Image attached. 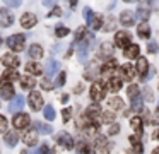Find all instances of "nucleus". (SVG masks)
Segmentation results:
<instances>
[{
	"instance_id": "obj_1",
	"label": "nucleus",
	"mask_w": 159,
	"mask_h": 154,
	"mask_svg": "<svg viewBox=\"0 0 159 154\" xmlns=\"http://www.w3.org/2000/svg\"><path fill=\"white\" fill-rule=\"evenodd\" d=\"M24 43H26V36L24 34H12L7 40V46L14 51H22L24 50Z\"/></svg>"
},
{
	"instance_id": "obj_2",
	"label": "nucleus",
	"mask_w": 159,
	"mask_h": 154,
	"mask_svg": "<svg viewBox=\"0 0 159 154\" xmlns=\"http://www.w3.org/2000/svg\"><path fill=\"white\" fill-rule=\"evenodd\" d=\"M116 68H118V60L111 58V60H108L106 63H103V67H101V74H103L104 77H108V79L116 77Z\"/></svg>"
},
{
	"instance_id": "obj_3",
	"label": "nucleus",
	"mask_w": 159,
	"mask_h": 154,
	"mask_svg": "<svg viewBox=\"0 0 159 154\" xmlns=\"http://www.w3.org/2000/svg\"><path fill=\"white\" fill-rule=\"evenodd\" d=\"M91 99H93L94 103L101 101V99H104V94H106V91H104V86L101 84V82H94L93 86H91Z\"/></svg>"
},
{
	"instance_id": "obj_4",
	"label": "nucleus",
	"mask_w": 159,
	"mask_h": 154,
	"mask_svg": "<svg viewBox=\"0 0 159 154\" xmlns=\"http://www.w3.org/2000/svg\"><path fill=\"white\" fill-rule=\"evenodd\" d=\"M31 123V116L26 115V113H16L14 118H12V125H14V128H26V127Z\"/></svg>"
},
{
	"instance_id": "obj_5",
	"label": "nucleus",
	"mask_w": 159,
	"mask_h": 154,
	"mask_svg": "<svg viewBox=\"0 0 159 154\" xmlns=\"http://www.w3.org/2000/svg\"><path fill=\"white\" fill-rule=\"evenodd\" d=\"M93 34H87L86 36V40L84 41H80V44H79V50H77V55H79V60L80 62H86L87 60V51H89V43L93 41Z\"/></svg>"
},
{
	"instance_id": "obj_6",
	"label": "nucleus",
	"mask_w": 159,
	"mask_h": 154,
	"mask_svg": "<svg viewBox=\"0 0 159 154\" xmlns=\"http://www.w3.org/2000/svg\"><path fill=\"white\" fill-rule=\"evenodd\" d=\"M115 43H116V46H120V48L130 46V44H132L130 33H127V31H118L116 36H115Z\"/></svg>"
},
{
	"instance_id": "obj_7",
	"label": "nucleus",
	"mask_w": 159,
	"mask_h": 154,
	"mask_svg": "<svg viewBox=\"0 0 159 154\" xmlns=\"http://www.w3.org/2000/svg\"><path fill=\"white\" fill-rule=\"evenodd\" d=\"M98 57L103 58V60H111L113 58V44L104 41L99 44V51H98Z\"/></svg>"
},
{
	"instance_id": "obj_8",
	"label": "nucleus",
	"mask_w": 159,
	"mask_h": 154,
	"mask_svg": "<svg viewBox=\"0 0 159 154\" xmlns=\"http://www.w3.org/2000/svg\"><path fill=\"white\" fill-rule=\"evenodd\" d=\"M12 24H14V14L9 9H0V26L11 27Z\"/></svg>"
},
{
	"instance_id": "obj_9",
	"label": "nucleus",
	"mask_w": 159,
	"mask_h": 154,
	"mask_svg": "<svg viewBox=\"0 0 159 154\" xmlns=\"http://www.w3.org/2000/svg\"><path fill=\"white\" fill-rule=\"evenodd\" d=\"M86 120H87V123H93V122H96V118H99L101 116V108H99V105H91L89 108L86 110Z\"/></svg>"
},
{
	"instance_id": "obj_10",
	"label": "nucleus",
	"mask_w": 159,
	"mask_h": 154,
	"mask_svg": "<svg viewBox=\"0 0 159 154\" xmlns=\"http://www.w3.org/2000/svg\"><path fill=\"white\" fill-rule=\"evenodd\" d=\"M137 72H139V75H140L142 81L149 79L147 77V75H149V62L145 60V58L139 57V60H137Z\"/></svg>"
},
{
	"instance_id": "obj_11",
	"label": "nucleus",
	"mask_w": 159,
	"mask_h": 154,
	"mask_svg": "<svg viewBox=\"0 0 159 154\" xmlns=\"http://www.w3.org/2000/svg\"><path fill=\"white\" fill-rule=\"evenodd\" d=\"M57 142L62 147H65V149H74V139H72V135H69L67 132L58 133V135H57Z\"/></svg>"
},
{
	"instance_id": "obj_12",
	"label": "nucleus",
	"mask_w": 159,
	"mask_h": 154,
	"mask_svg": "<svg viewBox=\"0 0 159 154\" xmlns=\"http://www.w3.org/2000/svg\"><path fill=\"white\" fill-rule=\"evenodd\" d=\"M29 105H31V108L34 110V111H39V110H41L43 98L38 91H31V94H29Z\"/></svg>"
},
{
	"instance_id": "obj_13",
	"label": "nucleus",
	"mask_w": 159,
	"mask_h": 154,
	"mask_svg": "<svg viewBox=\"0 0 159 154\" xmlns=\"http://www.w3.org/2000/svg\"><path fill=\"white\" fill-rule=\"evenodd\" d=\"M134 77H135V68L132 67V63H125L123 67L120 68V79H121V81H128V82H130Z\"/></svg>"
},
{
	"instance_id": "obj_14",
	"label": "nucleus",
	"mask_w": 159,
	"mask_h": 154,
	"mask_svg": "<svg viewBox=\"0 0 159 154\" xmlns=\"http://www.w3.org/2000/svg\"><path fill=\"white\" fill-rule=\"evenodd\" d=\"M36 22H38V19H36V16L31 14V12L24 14V16L21 17V26L24 27V29H31V27H34Z\"/></svg>"
},
{
	"instance_id": "obj_15",
	"label": "nucleus",
	"mask_w": 159,
	"mask_h": 154,
	"mask_svg": "<svg viewBox=\"0 0 159 154\" xmlns=\"http://www.w3.org/2000/svg\"><path fill=\"white\" fill-rule=\"evenodd\" d=\"M99 72H101V68L98 67L96 62H93V63L86 68V72H84V79H87V81H94V79L98 77V74H99Z\"/></svg>"
},
{
	"instance_id": "obj_16",
	"label": "nucleus",
	"mask_w": 159,
	"mask_h": 154,
	"mask_svg": "<svg viewBox=\"0 0 159 154\" xmlns=\"http://www.w3.org/2000/svg\"><path fill=\"white\" fill-rule=\"evenodd\" d=\"M22 106H24V96L16 94L14 98H12L11 106H9V111H11V113H17L19 110H22Z\"/></svg>"
},
{
	"instance_id": "obj_17",
	"label": "nucleus",
	"mask_w": 159,
	"mask_h": 154,
	"mask_svg": "<svg viewBox=\"0 0 159 154\" xmlns=\"http://www.w3.org/2000/svg\"><path fill=\"white\" fill-rule=\"evenodd\" d=\"M22 142L29 147L36 146V144H38V132H36V130H28V132L22 135Z\"/></svg>"
},
{
	"instance_id": "obj_18",
	"label": "nucleus",
	"mask_w": 159,
	"mask_h": 154,
	"mask_svg": "<svg viewBox=\"0 0 159 154\" xmlns=\"http://www.w3.org/2000/svg\"><path fill=\"white\" fill-rule=\"evenodd\" d=\"M2 63H4L5 67H17V65L21 63V60H19L14 53H5V55H2Z\"/></svg>"
},
{
	"instance_id": "obj_19",
	"label": "nucleus",
	"mask_w": 159,
	"mask_h": 154,
	"mask_svg": "<svg viewBox=\"0 0 159 154\" xmlns=\"http://www.w3.org/2000/svg\"><path fill=\"white\" fill-rule=\"evenodd\" d=\"M135 22V16L130 12V10H123V12L120 14V24L121 26H134Z\"/></svg>"
},
{
	"instance_id": "obj_20",
	"label": "nucleus",
	"mask_w": 159,
	"mask_h": 154,
	"mask_svg": "<svg viewBox=\"0 0 159 154\" xmlns=\"http://www.w3.org/2000/svg\"><path fill=\"white\" fill-rule=\"evenodd\" d=\"M17 79H21V75H19L17 72H14V70H7V72L4 74V77L0 79V84H4V86H11V82L17 81Z\"/></svg>"
},
{
	"instance_id": "obj_21",
	"label": "nucleus",
	"mask_w": 159,
	"mask_h": 154,
	"mask_svg": "<svg viewBox=\"0 0 159 154\" xmlns=\"http://www.w3.org/2000/svg\"><path fill=\"white\" fill-rule=\"evenodd\" d=\"M139 53H140V48H139V44H130V46L125 48V58H128V60L139 58Z\"/></svg>"
},
{
	"instance_id": "obj_22",
	"label": "nucleus",
	"mask_w": 159,
	"mask_h": 154,
	"mask_svg": "<svg viewBox=\"0 0 159 154\" xmlns=\"http://www.w3.org/2000/svg\"><path fill=\"white\" fill-rule=\"evenodd\" d=\"M130 125H132V128L135 130V135L140 137L142 135V125H144V120H142L140 116H134V118H130Z\"/></svg>"
},
{
	"instance_id": "obj_23",
	"label": "nucleus",
	"mask_w": 159,
	"mask_h": 154,
	"mask_svg": "<svg viewBox=\"0 0 159 154\" xmlns=\"http://www.w3.org/2000/svg\"><path fill=\"white\" fill-rule=\"evenodd\" d=\"M130 144H132V151H134L135 154L144 152V147H142V142H140V137L139 135H132L130 137Z\"/></svg>"
},
{
	"instance_id": "obj_24",
	"label": "nucleus",
	"mask_w": 159,
	"mask_h": 154,
	"mask_svg": "<svg viewBox=\"0 0 159 154\" xmlns=\"http://www.w3.org/2000/svg\"><path fill=\"white\" fill-rule=\"evenodd\" d=\"M96 149H99V151H110L111 149V146L113 144H110L106 140V137H103V135H99V137H96Z\"/></svg>"
},
{
	"instance_id": "obj_25",
	"label": "nucleus",
	"mask_w": 159,
	"mask_h": 154,
	"mask_svg": "<svg viewBox=\"0 0 159 154\" xmlns=\"http://www.w3.org/2000/svg\"><path fill=\"white\" fill-rule=\"evenodd\" d=\"M26 72H28V74L39 75V74L43 72V67H41V63H36V62H29V63H26Z\"/></svg>"
},
{
	"instance_id": "obj_26",
	"label": "nucleus",
	"mask_w": 159,
	"mask_h": 154,
	"mask_svg": "<svg viewBox=\"0 0 159 154\" xmlns=\"http://www.w3.org/2000/svg\"><path fill=\"white\" fill-rule=\"evenodd\" d=\"M149 16H151V9H149L147 5H139L137 7V17L142 22H145V21L149 19Z\"/></svg>"
},
{
	"instance_id": "obj_27",
	"label": "nucleus",
	"mask_w": 159,
	"mask_h": 154,
	"mask_svg": "<svg viewBox=\"0 0 159 154\" xmlns=\"http://www.w3.org/2000/svg\"><path fill=\"white\" fill-rule=\"evenodd\" d=\"M58 67H60V65H58V62H57V60H48V62H46V67H45V74L48 75V77H52V75L58 70Z\"/></svg>"
},
{
	"instance_id": "obj_28",
	"label": "nucleus",
	"mask_w": 159,
	"mask_h": 154,
	"mask_svg": "<svg viewBox=\"0 0 159 154\" xmlns=\"http://www.w3.org/2000/svg\"><path fill=\"white\" fill-rule=\"evenodd\" d=\"M4 140H5V144L7 146H11V147H14L16 144H17V140H19V135H17V132H7L5 133V137H4Z\"/></svg>"
},
{
	"instance_id": "obj_29",
	"label": "nucleus",
	"mask_w": 159,
	"mask_h": 154,
	"mask_svg": "<svg viewBox=\"0 0 159 154\" xmlns=\"http://www.w3.org/2000/svg\"><path fill=\"white\" fill-rule=\"evenodd\" d=\"M121 87V79L120 77H111L110 81H108V89H110L111 92H118Z\"/></svg>"
},
{
	"instance_id": "obj_30",
	"label": "nucleus",
	"mask_w": 159,
	"mask_h": 154,
	"mask_svg": "<svg viewBox=\"0 0 159 154\" xmlns=\"http://www.w3.org/2000/svg\"><path fill=\"white\" fill-rule=\"evenodd\" d=\"M127 94H128V98H130V101H137V99H140V91H139V87L135 84L128 86Z\"/></svg>"
},
{
	"instance_id": "obj_31",
	"label": "nucleus",
	"mask_w": 159,
	"mask_h": 154,
	"mask_svg": "<svg viewBox=\"0 0 159 154\" xmlns=\"http://www.w3.org/2000/svg\"><path fill=\"white\" fill-rule=\"evenodd\" d=\"M28 53H29L31 58H41L43 57V48L39 46V44H31L29 50H28Z\"/></svg>"
},
{
	"instance_id": "obj_32",
	"label": "nucleus",
	"mask_w": 159,
	"mask_h": 154,
	"mask_svg": "<svg viewBox=\"0 0 159 154\" xmlns=\"http://www.w3.org/2000/svg\"><path fill=\"white\" fill-rule=\"evenodd\" d=\"M34 130H36V132H41V133H52L53 132L52 125L43 123V122H34Z\"/></svg>"
},
{
	"instance_id": "obj_33",
	"label": "nucleus",
	"mask_w": 159,
	"mask_h": 154,
	"mask_svg": "<svg viewBox=\"0 0 159 154\" xmlns=\"http://www.w3.org/2000/svg\"><path fill=\"white\" fill-rule=\"evenodd\" d=\"M137 34L142 38V40L151 36V27H149V24H147V22H142L140 26L137 27Z\"/></svg>"
},
{
	"instance_id": "obj_34",
	"label": "nucleus",
	"mask_w": 159,
	"mask_h": 154,
	"mask_svg": "<svg viewBox=\"0 0 159 154\" xmlns=\"http://www.w3.org/2000/svg\"><path fill=\"white\" fill-rule=\"evenodd\" d=\"M0 91H2V92H0L2 99H12V98H14V87H12V86H4Z\"/></svg>"
},
{
	"instance_id": "obj_35",
	"label": "nucleus",
	"mask_w": 159,
	"mask_h": 154,
	"mask_svg": "<svg viewBox=\"0 0 159 154\" xmlns=\"http://www.w3.org/2000/svg\"><path fill=\"white\" fill-rule=\"evenodd\" d=\"M108 105H110L111 110H121L123 108V99L118 98V96H115V98H111L110 101H108Z\"/></svg>"
},
{
	"instance_id": "obj_36",
	"label": "nucleus",
	"mask_w": 159,
	"mask_h": 154,
	"mask_svg": "<svg viewBox=\"0 0 159 154\" xmlns=\"http://www.w3.org/2000/svg\"><path fill=\"white\" fill-rule=\"evenodd\" d=\"M21 86L22 89H33L36 86L34 77H21Z\"/></svg>"
},
{
	"instance_id": "obj_37",
	"label": "nucleus",
	"mask_w": 159,
	"mask_h": 154,
	"mask_svg": "<svg viewBox=\"0 0 159 154\" xmlns=\"http://www.w3.org/2000/svg\"><path fill=\"white\" fill-rule=\"evenodd\" d=\"M91 27H93L94 31H98V29L103 27V17H101L99 14H96V16L93 17V21H91Z\"/></svg>"
},
{
	"instance_id": "obj_38",
	"label": "nucleus",
	"mask_w": 159,
	"mask_h": 154,
	"mask_svg": "<svg viewBox=\"0 0 159 154\" xmlns=\"http://www.w3.org/2000/svg\"><path fill=\"white\" fill-rule=\"evenodd\" d=\"M43 113H45V118L46 120H55V108H53L52 105H46L45 108H43Z\"/></svg>"
},
{
	"instance_id": "obj_39",
	"label": "nucleus",
	"mask_w": 159,
	"mask_h": 154,
	"mask_svg": "<svg viewBox=\"0 0 159 154\" xmlns=\"http://www.w3.org/2000/svg\"><path fill=\"white\" fill-rule=\"evenodd\" d=\"M86 36H87V29L84 26H80V27H77V31H75V41H84L86 40Z\"/></svg>"
},
{
	"instance_id": "obj_40",
	"label": "nucleus",
	"mask_w": 159,
	"mask_h": 154,
	"mask_svg": "<svg viewBox=\"0 0 159 154\" xmlns=\"http://www.w3.org/2000/svg\"><path fill=\"white\" fill-rule=\"evenodd\" d=\"M115 118H116V116H115L113 111H103L101 113V120H103L104 123H111Z\"/></svg>"
},
{
	"instance_id": "obj_41",
	"label": "nucleus",
	"mask_w": 159,
	"mask_h": 154,
	"mask_svg": "<svg viewBox=\"0 0 159 154\" xmlns=\"http://www.w3.org/2000/svg\"><path fill=\"white\" fill-rule=\"evenodd\" d=\"M55 34H57L58 38H63V36H67V34H69V29H67L65 26H58V27L55 29Z\"/></svg>"
},
{
	"instance_id": "obj_42",
	"label": "nucleus",
	"mask_w": 159,
	"mask_h": 154,
	"mask_svg": "<svg viewBox=\"0 0 159 154\" xmlns=\"http://www.w3.org/2000/svg\"><path fill=\"white\" fill-rule=\"evenodd\" d=\"M93 17H94L93 10H91L89 7H86V9H84V19H86V22H89V24H91V21H93Z\"/></svg>"
},
{
	"instance_id": "obj_43",
	"label": "nucleus",
	"mask_w": 159,
	"mask_h": 154,
	"mask_svg": "<svg viewBox=\"0 0 159 154\" xmlns=\"http://www.w3.org/2000/svg\"><path fill=\"white\" fill-rule=\"evenodd\" d=\"M147 51H149V53H157V51H159L157 43H156V41H149V44H147Z\"/></svg>"
},
{
	"instance_id": "obj_44",
	"label": "nucleus",
	"mask_w": 159,
	"mask_h": 154,
	"mask_svg": "<svg viewBox=\"0 0 159 154\" xmlns=\"http://www.w3.org/2000/svg\"><path fill=\"white\" fill-rule=\"evenodd\" d=\"M115 29V17L110 16L108 17V24L104 26V31H113Z\"/></svg>"
},
{
	"instance_id": "obj_45",
	"label": "nucleus",
	"mask_w": 159,
	"mask_h": 154,
	"mask_svg": "<svg viewBox=\"0 0 159 154\" xmlns=\"http://www.w3.org/2000/svg\"><path fill=\"white\" fill-rule=\"evenodd\" d=\"M65 77H67L65 72H60L58 79H57V82H55V86H58V87H60V86H63V84H65Z\"/></svg>"
},
{
	"instance_id": "obj_46",
	"label": "nucleus",
	"mask_w": 159,
	"mask_h": 154,
	"mask_svg": "<svg viewBox=\"0 0 159 154\" xmlns=\"http://www.w3.org/2000/svg\"><path fill=\"white\" fill-rule=\"evenodd\" d=\"M142 96L145 98V101H152V89H151V87H144Z\"/></svg>"
},
{
	"instance_id": "obj_47",
	"label": "nucleus",
	"mask_w": 159,
	"mask_h": 154,
	"mask_svg": "<svg viewBox=\"0 0 159 154\" xmlns=\"http://www.w3.org/2000/svg\"><path fill=\"white\" fill-rule=\"evenodd\" d=\"M5 130H7V118L0 115V132H5Z\"/></svg>"
},
{
	"instance_id": "obj_48",
	"label": "nucleus",
	"mask_w": 159,
	"mask_h": 154,
	"mask_svg": "<svg viewBox=\"0 0 159 154\" xmlns=\"http://www.w3.org/2000/svg\"><path fill=\"white\" fill-rule=\"evenodd\" d=\"M118 132H120V125H116V123H113V125L108 128V133H110V135H116Z\"/></svg>"
},
{
	"instance_id": "obj_49",
	"label": "nucleus",
	"mask_w": 159,
	"mask_h": 154,
	"mask_svg": "<svg viewBox=\"0 0 159 154\" xmlns=\"http://www.w3.org/2000/svg\"><path fill=\"white\" fill-rule=\"evenodd\" d=\"M4 3L9 7H19L22 3V0H4Z\"/></svg>"
},
{
	"instance_id": "obj_50",
	"label": "nucleus",
	"mask_w": 159,
	"mask_h": 154,
	"mask_svg": "<svg viewBox=\"0 0 159 154\" xmlns=\"http://www.w3.org/2000/svg\"><path fill=\"white\" fill-rule=\"evenodd\" d=\"M62 115H63V122H69L70 116H72V110H70V108H65V110L62 111Z\"/></svg>"
},
{
	"instance_id": "obj_51",
	"label": "nucleus",
	"mask_w": 159,
	"mask_h": 154,
	"mask_svg": "<svg viewBox=\"0 0 159 154\" xmlns=\"http://www.w3.org/2000/svg\"><path fill=\"white\" fill-rule=\"evenodd\" d=\"M50 17H53V16H62V10H60V7H53V10L48 14Z\"/></svg>"
},
{
	"instance_id": "obj_52",
	"label": "nucleus",
	"mask_w": 159,
	"mask_h": 154,
	"mask_svg": "<svg viewBox=\"0 0 159 154\" xmlns=\"http://www.w3.org/2000/svg\"><path fill=\"white\" fill-rule=\"evenodd\" d=\"M53 86H55V84H52L50 81H43V82H41V87H43V89H52Z\"/></svg>"
},
{
	"instance_id": "obj_53",
	"label": "nucleus",
	"mask_w": 159,
	"mask_h": 154,
	"mask_svg": "<svg viewBox=\"0 0 159 154\" xmlns=\"http://www.w3.org/2000/svg\"><path fill=\"white\" fill-rule=\"evenodd\" d=\"M152 123H159V110H156L154 111V115H152V120H151Z\"/></svg>"
},
{
	"instance_id": "obj_54",
	"label": "nucleus",
	"mask_w": 159,
	"mask_h": 154,
	"mask_svg": "<svg viewBox=\"0 0 159 154\" xmlns=\"http://www.w3.org/2000/svg\"><path fill=\"white\" fill-rule=\"evenodd\" d=\"M77 5V0H70V7H75Z\"/></svg>"
},
{
	"instance_id": "obj_55",
	"label": "nucleus",
	"mask_w": 159,
	"mask_h": 154,
	"mask_svg": "<svg viewBox=\"0 0 159 154\" xmlns=\"http://www.w3.org/2000/svg\"><path fill=\"white\" fill-rule=\"evenodd\" d=\"M152 137H154V139L157 140V139H159V130H157V132H156V133H154V135H152Z\"/></svg>"
},
{
	"instance_id": "obj_56",
	"label": "nucleus",
	"mask_w": 159,
	"mask_h": 154,
	"mask_svg": "<svg viewBox=\"0 0 159 154\" xmlns=\"http://www.w3.org/2000/svg\"><path fill=\"white\" fill-rule=\"evenodd\" d=\"M152 154H159V147H156V149L152 151Z\"/></svg>"
},
{
	"instance_id": "obj_57",
	"label": "nucleus",
	"mask_w": 159,
	"mask_h": 154,
	"mask_svg": "<svg viewBox=\"0 0 159 154\" xmlns=\"http://www.w3.org/2000/svg\"><path fill=\"white\" fill-rule=\"evenodd\" d=\"M45 5H52V0H45Z\"/></svg>"
},
{
	"instance_id": "obj_58",
	"label": "nucleus",
	"mask_w": 159,
	"mask_h": 154,
	"mask_svg": "<svg viewBox=\"0 0 159 154\" xmlns=\"http://www.w3.org/2000/svg\"><path fill=\"white\" fill-rule=\"evenodd\" d=\"M123 2H137V0H123Z\"/></svg>"
},
{
	"instance_id": "obj_59",
	"label": "nucleus",
	"mask_w": 159,
	"mask_h": 154,
	"mask_svg": "<svg viewBox=\"0 0 159 154\" xmlns=\"http://www.w3.org/2000/svg\"><path fill=\"white\" fill-rule=\"evenodd\" d=\"M0 44H2V38H0Z\"/></svg>"
}]
</instances>
